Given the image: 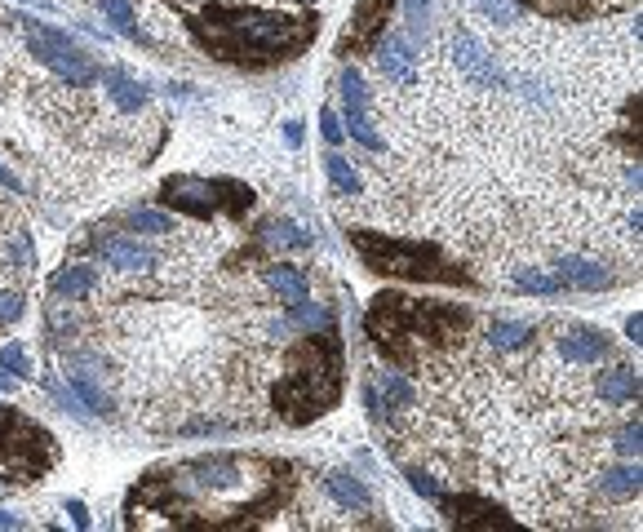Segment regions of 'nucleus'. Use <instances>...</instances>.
Masks as SVG:
<instances>
[{"instance_id": "nucleus-37", "label": "nucleus", "mask_w": 643, "mask_h": 532, "mask_svg": "<svg viewBox=\"0 0 643 532\" xmlns=\"http://www.w3.org/2000/svg\"><path fill=\"white\" fill-rule=\"evenodd\" d=\"M23 298L18 293H0V324H14V320H23Z\"/></svg>"}, {"instance_id": "nucleus-12", "label": "nucleus", "mask_w": 643, "mask_h": 532, "mask_svg": "<svg viewBox=\"0 0 643 532\" xmlns=\"http://www.w3.org/2000/svg\"><path fill=\"white\" fill-rule=\"evenodd\" d=\"M360 395H364V408H369V417L377 426L391 422L395 413H404V408L417 404V386L408 382L404 373H386V368L360 386Z\"/></svg>"}, {"instance_id": "nucleus-22", "label": "nucleus", "mask_w": 643, "mask_h": 532, "mask_svg": "<svg viewBox=\"0 0 643 532\" xmlns=\"http://www.w3.org/2000/svg\"><path fill=\"white\" fill-rule=\"evenodd\" d=\"M262 275H267V284L275 293H280L284 302H306L311 298V275L302 271V266H293V262H271V266H262Z\"/></svg>"}, {"instance_id": "nucleus-46", "label": "nucleus", "mask_w": 643, "mask_h": 532, "mask_svg": "<svg viewBox=\"0 0 643 532\" xmlns=\"http://www.w3.org/2000/svg\"><path fill=\"white\" fill-rule=\"evenodd\" d=\"M23 5H32V9H45V14H49V9H54V5H49V0H23Z\"/></svg>"}, {"instance_id": "nucleus-33", "label": "nucleus", "mask_w": 643, "mask_h": 532, "mask_svg": "<svg viewBox=\"0 0 643 532\" xmlns=\"http://www.w3.org/2000/svg\"><path fill=\"white\" fill-rule=\"evenodd\" d=\"M0 368H5L9 377H32V364H27V351L18 342L0 346Z\"/></svg>"}, {"instance_id": "nucleus-39", "label": "nucleus", "mask_w": 643, "mask_h": 532, "mask_svg": "<svg viewBox=\"0 0 643 532\" xmlns=\"http://www.w3.org/2000/svg\"><path fill=\"white\" fill-rule=\"evenodd\" d=\"M67 515H71V524H76L80 532H89V524H94V519H89V510H85V501H80V497H67Z\"/></svg>"}, {"instance_id": "nucleus-7", "label": "nucleus", "mask_w": 643, "mask_h": 532, "mask_svg": "<svg viewBox=\"0 0 643 532\" xmlns=\"http://www.w3.org/2000/svg\"><path fill=\"white\" fill-rule=\"evenodd\" d=\"M160 204L173 213H187L200 222L244 218L253 209V187L240 178H204V173H169L160 182Z\"/></svg>"}, {"instance_id": "nucleus-23", "label": "nucleus", "mask_w": 643, "mask_h": 532, "mask_svg": "<svg viewBox=\"0 0 643 532\" xmlns=\"http://www.w3.org/2000/svg\"><path fill=\"white\" fill-rule=\"evenodd\" d=\"M324 488H329V497L338 501L342 510H373L369 484H364L360 475H351V470H333V475L324 479Z\"/></svg>"}, {"instance_id": "nucleus-30", "label": "nucleus", "mask_w": 643, "mask_h": 532, "mask_svg": "<svg viewBox=\"0 0 643 532\" xmlns=\"http://www.w3.org/2000/svg\"><path fill=\"white\" fill-rule=\"evenodd\" d=\"M515 289L537 293V298H559V293H564L568 284L559 280V275H546V271H533V266H528V271H519V275H515Z\"/></svg>"}, {"instance_id": "nucleus-21", "label": "nucleus", "mask_w": 643, "mask_h": 532, "mask_svg": "<svg viewBox=\"0 0 643 532\" xmlns=\"http://www.w3.org/2000/svg\"><path fill=\"white\" fill-rule=\"evenodd\" d=\"M94 289H98V271L94 266H85V262H71V266H63V271L49 275V293H54V298L80 302V298H89Z\"/></svg>"}, {"instance_id": "nucleus-48", "label": "nucleus", "mask_w": 643, "mask_h": 532, "mask_svg": "<svg viewBox=\"0 0 643 532\" xmlns=\"http://www.w3.org/2000/svg\"><path fill=\"white\" fill-rule=\"evenodd\" d=\"M0 488H9V484H5V479H0Z\"/></svg>"}, {"instance_id": "nucleus-11", "label": "nucleus", "mask_w": 643, "mask_h": 532, "mask_svg": "<svg viewBox=\"0 0 643 532\" xmlns=\"http://www.w3.org/2000/svg\"><path fill=\"white\" fill-rule=\"evenodd\" d=\"M435 506L453 528H515V519L484 493H440Z\"/></svg>"}, {"instance_id": "nucleus-36", "label": "nucleus", "mask_w": 643, "mask_h": 532, "mask_svg": "<svg viewBox=\"0 0 643 532\" xmlns=\"http://www.w3.org/2000/svg\"><path fill=\"white\" fill-rule=\"evenodd\" d=\"M404 479H408V488H413V493H417V497H426V501H435V497H440V493H444V488H440V484H435V479H431V475H422V470H404Z\"/></svg>"}, {"instance_id": "nucleus-2", "label": "nucleus", "mask_w": 643, "mask_h": 532, "mask_svg": "<svg viewBox=\"0 0 643 532\" xmlns=\"http://www.w3.org/2000/svg\"><path fill=\"white\" fill-rule=\"evenodd\" d=\"M187 36L204 58L231 71H262L298 63L320 36V14L311 9H262L244 0H209L187 14Z\"/></svg>"}, {"instance_id": "nucleus-40", "label": "nucleus", "mask_w": 643, "mask_h": 532, "mask_svg": "<svg viewBox=\"0 0 643 532\" xmlns=\"http://www.w3.org/2000/svg\"><path fill=\"white\" fill-rule=\"evenodd\" d=\"M32 262H36L32 235H18V240H14V266H32Z\"/></svg>"}, {"instance_id": "nucleus-24", "label": "nucleus", "mask_w": 643, "mask_h": 532, "mask_svg": "<svg viewBox=\"0 0 643 532\" xmlns=\"http://www.w3.org/2000/svg\"><path fill=\"white\" fill-rule=\"evenodd\" d=\"M599 395H604L608 404H639V373L635 368H608V373L599 377Z\"/></svg>"}, {"instance_id": "nucleus-35", "label": "nucleus", "mask_w": 643, "mask_h": 532, "mask_svg": "<svg viewBox=\"0 0 643 532\" xmlns=\"http://www.w3.org/2000/svg\"><path fill=\"white\" fill-rule=\"evenodd\" d=\"M320 133H324V142H329V147H342L346 129H342V116H338L333 107H324V111H320Z\"/></svg>"}, {"instance_id": "nucleus-13", "label": "nucleus", "mask_w": 643, "mask_h": 532, "mask_svg": "<svg viewBox=\"0 0 643 532\" xmlns=\"http://www.w3.org/2000/svg\"><path fill=\"white\" fill-rule=\"evenodd\" d=\"M519 9L537 18H559V23H590V18H604L612 9H626L630 0H515Z\"/></svg>"}, {"instance_id": "nucleus-26", "label": "nucleus", "mask_w": 643, "mask_h": 532, "mask_svg": "<svg viewBox=\"0 0 643 532\" xmlns=\"http://www.w3.org/2000/svg\"><path fill=\"white\" fill-rule=\"evenodd\" d=\"M528 337H533V324L528 320H493L488 324V346H493V351H519V346H528Z\"/></svg>"}, {"instance_id": "nucleus-17", "label": "nucleus", "mask_w": 643, "mask_h": 532, "mask_svg": "<svg viewBox=\"0 0 643 532\" xmlns=\"http://www.w3.org/2000/svg\"><path fill=\"white\" fill-rule=\"evenodd\" d=\"M612 342L604 329H586V324H577V329H568L564 337H559V355H564L568 364H599L608 360Z\"/></svg>"}, {"instance_id": "nucleus-25", "label": "nucleus", "mask_w": 643, "mask_h": 532, "mask_svg": "<svg viewBox=\"0 0 643 532\" xmlns=\"http://www.w3.org/2000/svg\"><path fill=\"white\" fill-rule=\"evenodd\" d=\"M262 240L275 244V249H311L315 235L302 231L293 218H271V222H262Z\"/></svg>"}, {"instance_id": "nucleus-16", "label": "nucleus", "mask_w": 643, "mask_h": 532, "mask_svg": "<svg viewBox=\"0 0 643 532\" xmlns=\"http://www.w3.org/2000/svg\"><path fill=\"white\" fill-rule=\"evenodd\" d=\"M94 253L107 266H116V271H147V266H156V253L147 244L129 240V235H116V231L94 235Z\"/></svg>"}, {"instance_id": "nucleus-18", "label": "nucleus", "mask_w": 643, "mask_h": 532, "mask_svg": "<svg viewBox=\"0 0 643 532\" xmlns=\"http://www.w3.org/2000/svg\"><path fill=\"white\" fill-rule=\"evenodd\" d=\"M98 80H102V89H107L111 102H116V107L125 111V116H134V111H142V107H147V98H151L147 80L129 76L125 67H107V71L98 67Z\"/></svg>"}, {"instance_id": "nucleus-15", "label": "nucleus", "mask_w": 643, "mask_h": 532, "mask_svg": "<svg viewBox=\"0 0 643 532\" xmlns=\"http://www.w3.org/2000/svg\"><path fill=\"white\" fill-rule=\"evenodd\" d=\"M373 54H377V67H382L386 80H395V85H413L417 80V45L404 32H386L377 40Z\"/></svg>"}, {"instance_id": "nucleus-6", "label": "nucleus", "mask_w": 643, "mask_h": 532, "mask_svg": "<svg viewBox=\"0 0 643 532\" xmlns=\"http://www.w3.org/2000/svg\"><path fill=\"white\" fill-rule=\"evenodd\" d=\"M58 466V439L49 426L27 417L18 404L0 399V479L5 484H36Z\"/></svg>"}, {"instance_id": "nucleus-9", "label": "nucleus", "mask_w": 643, "mask_h": 532, "mask_svg": "<svg viewBox=\"0 0 643 532\" xmlns=\"http://www.w3.org/2000/svg\"><path fill=\"white\" fill-rule=\"evenodd\" d=\"M395 9H400V0H355L351 18H346V27L338 36V58L342 63H355V58L373 54L377 40L391 32Z\"/></svg>"}, {"instance_id": "nucleus-31", "label": "nucleus", "mask_w": 643, "mask_h": 532, "mask_svg": "<svg viewBox=\"0 0 643 532\" xmlns=\"http://www.w3.org/2000/svg\"><path fill=\"white\" fill-rule=\"evenodd\" d=\"M67 391L80 399V408H85V413H107V395H102V386L89 382L85 373H67Z\"/></svg>"}, {"instance_id": "nucleus-5", "label": "nucleus", "mask_w": 643, "mask_h": 532, "mask_svg": "<svg viewBox=\"0 0 643 532\" xmlns=\"http://www.w3.org/2000/svg\"><path fill=\"white\" fill-rule=\"evenodd\" d=\"M346 244L360 258L364 271L386 275L404 284H444V289L475 293V275L466 271L453 253H444L435 240H408V235H386L373 227H346Z\"/></svg>"}, {"instance_id": "nucleus-44", "label": "nucleus", "mask_w": 643, "mask_h": 532, "mask_svg": "<svg viewBox=\"0 0 643 532\" xmlns=\"http://www.w3.org/2000/svg\"><path fill=\"white\" fill-rule=\"evenodd\" d=\"M0 187H9V191H14V196H23V182H18V178H14V173H9L5 165H0Z\"/></svg>"}, {"instance_id": "nucleus-20", "label": "nucleus", "mask_w": 643, "mask_h": 532, "mask_svg": "<svg viewBox=\"0 0 643 532\" xmlns=\"http://www.w3.org/2000/svg\"><path fill=\"white\" fill-rule=\"evenodd\" d=\"M98 9H102V18L111 23V32H116V36H125L129 45L147 49V54H160L156 40L142 32V23H138V14H134V5H129V0H98Z\"/></svg>"}, {"instance_id": "nucleus-29", "label": "nucleus", "mask_w": 643, "mask_h": 532, "mask_svg": "<svg viewBox=\"0 0 643 532\" xmlns=\"http://www.w3.org/2000/svg\"><path fill=\"white\" fill-rule=\"evenodd\" d=\"M125 227L147 231V235H169V231H173V218H169L165 209H147V204H138V209L125 213Z\"/></svg>"}, {"instance_id": "nucleus-41", "label": "nucleus", "mask_w": 643, "mask_h": 532, "mask_svg": "<svg viewBox=\"0 0 643 532\" xmlns=\"http://www.w3.org/2000/svg\"><path fill=\"white\" fill-rule=\"evenodd\" d=\"M182 435H231V426L227 422H191V426H182Z\"/></svg>"}, {"instance_id": "nucleus-4", "label": "nucleus", "mask_w": 643, "mask_h": 532, "mask_svg": "<svg viewBox=\"0 0 643 532\" xmlns=\"http://www.w3.org/2000/svg\"><path fill=\"white\" fill-rule=\"evenodd\" d=\"M342 395H346V342L338 333V320H329L306 329L284 351V368L271 391V404L284 426L302 431V426L320 422L324 413H333L342 404Z\"/></svg>"}, {"instance_id": "nucleus-34", "label": "nucleus", "mask_w": 643, "mask_h": 532, "mask_svg": "<svg viewBox=\"0 0 643 532\" xmlns=\"http://www.w3.org/2000/svg\"><path fill=\"white\" fill-rule=\"evenodd\" d=\"M639 448H643V426H639V417H635V422L621 426V435H617V453H621V457H639Z\"/></svg>"}, {"instance_id": "nucleus-28", "label": "nucleus", "mask_w": 643, "mask_h": 532, "mask_svg": "<svg viewBox=\"0 0 643 532\" xmlns=\"http://www.w3.org/2000/svg\"><path fill=\"white\" fill-rule=\"evenodd\" d=\"M639 479H643V470H639V457H635V462H626V466L604 470L599 488H604V493H612V497H635V493H639Z\"/></svg>"}, {"instance_id": "nucleus-45", "label": "nucleus", "mask_w": 643, "mask_h": 532, "mask_svg": "<svg viewBox=\"0 0 643 532\" xmlns=\"http://www.w3.org/2000/svg\"><path fill=\"white\" fill-rule=\"evenodd\" d=\"M0 528H23V519H14L9 510H0Z\"/></svg>"}, {"instance_id": "nucleus-8", "label": "nucleus", "mask_w": 643, "mask_h": 532, "mask_svg": "<svg viewBox=\"0 0 643 532\" xmlns=\"http://www.w3.org/2000/svg\"><path fill=\"white\" fill-rule=\"evenodd\" d=\"M18 32L27 40V54L40 67H49L58 80H67L71 89H89L98 80V63L85 54V45H76L63 27H49L40 18H18Z\"/></svg>"}, {"instance_id": "nucleus-1", "label": "nucleus", "mask_w": 643, "mask_h": 532, "mask_svg": "<svg viewBox=\"0 0 643 532\" xmlns=\"http://www.w3.org/2000/svg\"><path fill=\"white\" fill-rule=\"evenodd\" d=\"M298 493V462L280 453H200L151 466L125 493L129 528L236 532L275 519Z\"/></svg>"}, {"instance_id": "nucleus-42", "label": "nucleus", "mask_w": 643, "mask_h": 532, "mask_svg": "<svg viewBox=\"0 0 643 532\" xmlns=\"http://www.w3.org/2000/svg\"><path fill=\"white\" fill-rule=\"evenodd\" d=\"M284 142H289V147H302V120H284Z\"/></svg>"}, {"instance_id": "nucleus-10", "label": "nucleus", "mask_w": 643, "mask_h": 532, "mask_svg": "<svg viewBox=\"0 0 643 532\" xmlns=\"http://www.w3.org/2000/svg\"><path fill=\"white\" fill-rule=\"evenodd\" d=\"M338 89H342V129L360 142L364 151H382V133L373 129V116H369V89H364V76L355 63H342V76H338Z\"/></svg>"}, {"instance_id": "nucleus-32", "label": "nucleus", "mask_w": 643, "mask_h": 532, "mask_svg": "<svg viewBox=\"0 0 643 532\" xmlns=\"http://www.w3.org/2000/svg\"><path fill=\"white\" fill-rule=\"evenodd\" d=\"M404 5V23H408V40H426V27H431V0H400Z\"/></svg>"}, {"instance_id": "nucleus-3", "label": "nucleus", "mask_w": 643, "mask_h": 532, "mask_svg": "<svg viewBox=\"0 0 643 532\" xmlns=\"http://www.w3.org/2000/svg\"><path fill=\"white\" fill-rule=\"evenodd\" d=\"M471 333V311L462 302L413 298V293L386 289L364 311V337L391 368L422 373L431 360L453 351Z\"/></svg>"}, {"instance_id": "nucleus-38", "label": "nucleus", "mask_w": 643, "mask_h": 532, "mask_svg": "<svg viewBox=\"0 0 643 532\" xmlns=\"http://www.w3.org/2000/svg\"><path fill=\"white\" fill-rule=\"evenodd\" d=\"M479 9H484L493 23H510V18H515V0H479Z\"/></svg>"}, {"instance_id": "nucleus-27", "label": "nucleus", "mask_w": 643, "mask_h": 532, "mask_svg": "<svg viewBox=\"0 0 643 532\" xmlns=\"http://www.w3.org/2000/svg\"><path fill=\"white\" fill-rule=\"evenodd\" d=\"M324 173H329V187L338 191V196H360V191H364L360 173L351 169V160H346V156H338V147L324 156Z\"/></svg>"}, {"instance_id": "nucleus-19", "label": "nucleus", "mask_w": 643, "mask_h": 532, "mask_svg": "<svg viewBox=\"0 0 643 532\" xmlns=\"http://www.w3.org/2000/svg\"><path fill=\"white\" fill-rule=\"evenodd\" d=\"M555 271L568 289H586V293H599V289H612V284H617V275L595 258H564Z\"/></svg>"}, {"instance_id": "nucleus-14", "label": "nucleus", "mask_w": 643, "mask_h": 532, "mask_svg": "<svg viewBox=\"0 0 643 532\" xmlns=\"http://www.w3.org/2000/svg\"><path fill=\"white\" fill-rule=\"evenodd\" d=\"M453 58H457V67H462L466 76L475 80V85H484V89H506L502 67L493 63V54H488V49L479 45L471 32H457V36H453Z\"/></svg>"}, {"instance_id": "nucleus-47", "label": "nucleus", "mask_w": 643, "mask_h": 532, "mask_svg": "<svg viewBox=\"0 0 643 532\" xmlns=\"http://www.w3.org/2000/svg\"><path fill=\"white\" fill-rule=\"evenodd\" d=\"M9 382H14V377H9L5 368H0V391H9Z\"/></svg>"}, {"instance_id": "nucleus-43", "label": "nucleus", "mask_w": 643, "mask_h": 532, "mask_svg": "<svg viewBox=\"0 0 643 532\" xmlns=\"http://www.w3.org/2000/svg\"><path fill=\"white\" fill-rule=\"evenodd\" d=\"M626 337H630V342H635V346L643 342V315H639V311L626 320Z\"/></svg>"}]
</instances>
